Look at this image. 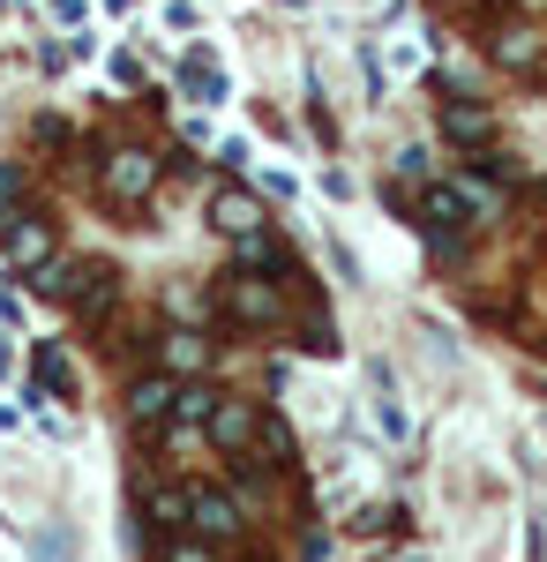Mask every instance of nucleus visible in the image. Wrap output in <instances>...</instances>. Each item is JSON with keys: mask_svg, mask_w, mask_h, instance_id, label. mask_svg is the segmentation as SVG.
Returning a JSON list of instances; mask_svg holds the SVG:
<instances>
[{"mask_svg": "<svg viewBox=\"0 0 547 562\" xmlns=\"http://www.w3.org/2000/svg\"><path fill=\"white\" fill-rule=\"evenodd\" d=\"M31 293L53 301V307H68L83 330H105L113 307L127 301V278L105 256H53L45 270H31Z\"/></svg>", "mask_w": 547, "mask_h": 562, "instance_id": "nucleus-1", "label": "nucleus"}, {"mask_svg": "<svg viewBox=\"0 0 547 562\" xmlns=\"http://www.w3.org/2000/svg\"><path fill=\"white\" fill-rule=\"evenodd\" d=\"M158 180H166V158L150 143H105L98 150V203L105 211H150Z\"/></svg>", "mask_w": 547, "mask_h": 562, "instance_id": "nucleus-2", "label": "nucleus"}, {"mask_svg": "<svg viewBox=\"0 0 547 562\" xmlns=\"http://www.w3.org/2000/svg\"><path fill=\"white\" fill-rule=\"evenodd\" d=\"M217 307H225V323H241V330H278V323H293L286 278H263V270H225V278H217Z\"/></svg>", "mask_w": 547, "mask_h": 562, "instance_id": "nucleus-3", "label": "nucleus"}, {"mask_svg": "<svg viewBox=\"0 0 547 562\" xmlns=\"http://www.w3.org/2000/svg\"><path fill=\"white\" fill-rule=\"evenodd\" d=\"M60 256V225L31 203V211H15V217H0V262L15 270V278H31V270H45V262Z\"/></svg>", "mask_w": 547, "mask_h": 562, "instance_id": "nucleus-4", "label": "nucleus"}, {"mask_svg": "<svg viewBox=\"0 0 547 562\" xmlns=\"http://www.w3.org/2000/svg\"><path fill=\"white\" fill-rule=\"evenodd\" d=\"M188 532H203V540H241V532H248L241 495H233L225 480H188Z\"/></svg>", "mask_w": 547, "mask_h": 562, "instance_id": "nucleus-5", "label": "nucleus"}, {"mask_svg": "<svg viewBox=\"0 0 547 562\" xmlns=\"http://www.w3.org/2000/svg\"><path fill=\"white\" fill-rule=\"evenodd\" d=\"M435 128H443V143H450V150H465V158H472V150H488V143H495V113H488L480 98L443 90V98H435Z\"/></svg>", "mask_w": 547, "mask_h": 562, "instance_id": "nucleus-6", "label": "nucleus"}, {"mask_svg": "<svg viewBox=\"0 0 547 562\" xmlns=\"http://www.w3.org/2000/svg\"><path fill=\"white\" fill-rule=\"evenodd\" d=\"M255 420H263V405L255 397H233V390H217L211 397V420H203V435H211L217 458H241L255 442Z\"/></svg>", "mask_w": 547, "mask_h": 562, "instance_id": "nucleus-7", "label": "nucleus"}, {"mask_svg": "<svg viewBox=\"0 0 547 562\" xmlns=\"http://www.w3.org/2000/svg\"><path fill=\"white\" fill-rule=\"evenodd\" d=\"M172 397H180V375H166V368H150V375H135V383L121 390V420L135 435H150L158 420L172 413Z\"/></svg>", "mask_w": 547, "mask_h": 562, "instance_id": "nucleus-8", "label": "nucleus"}, {"mask_svg": "<svg viewBox=\"0 0 547 562\" xmlns=\"http://www.w3.org/2000/svg\"><path fill=\"white\" fill-rule=\"evenodd\" d=\"M488 53H495V68H510V76H540L547 68V31H533V23H503V31L488 38Z\"/></svg>", "mask_w": 547, "mask_h": 562, "instance_id": "nucleus-9", "label": "nucleus"}, {"mask_svg": "<svg viewBox=\"0 0 547 562\" xmlns=\"http://www.w3.org/2000/svg\"><path fill=\"white\" fill-rule=\"evenodd\" d=\"M135 518L150 525V532H188V480L172 487V480H143L135 487Z\"/></svg>", "mask_w": 547, "mask_h": 562, "instance_id": "nucleus-10", "label": "nucleus"}, {"mask_svg": "<svg viewBox=\"0 0 547 562\" xmlns=\"http://www.w3.org/2000/svg\"><path fill=\"white\" fill-rule=\"evenodd\" d=\"M217 360V338H203V330H158V368L166 375H211Z\"/></svg>", "mask_w": 547, "mask_h": 562, "instance_id": "nucleus-11", "label": "nucleus"}, {"mask_svg": "<svg viewBox=\"0 0 547 562\" xmlns=\"http://www.w3.org/2000/svg\"><path fill=\"white\" fill-rule=\"evenodd\" d=\"M211 225L225 233V240H241V233H255V225H270V211H263L255 188H217L211 195Z\"/></svg>", "mask_w": 547, "mask_h": 562, "instance_id": "nucleus-12", "label": "nucleus"}, {"mask_svg": "<svg viewBox=\"0 0 547 562\" xmlns=\"http://www.w3.org/2000/svg\"><path fill=\"white\" fill-rule=\"evenodd\" d=\"M241 458H263V465H278V473H293V465H300V442H293V428H286L278 413H263V420H255V442L241 450Z\"/></svg>", "mask_w": 547, "mask_h": 562, "instance_id": "nucleus-13", "label": "nucleus"}, {"mask_svg": "<svg viewBox=\"0 0 547 562\" xmlns=\"http://www.w3.org/2000/svg\"><path fill=\"white\" fill-rule=\"evenodd\" d=\"M233 270H263V278H278V270H286V240H278L270 225L241 233V240H233Z\"/></svg>", "mask_w": 547, "mask_h": 562, "instance_id": "nucleus-14", "label": "nucleus"}, {"mask_svg": "<svg viewBox=\"0 0 547 562\" xmlns=\"http://www.w3.org/2000/svg\"><path fill=\"white\" fill-rule=\"evenodd\" d=\"M31 368H38V375H31V390H23V397H31V405H45V397H53V390H60V397H68V375H76V368H68V352L53 346V338H38V352H31Z\"/></svg>", "mask_w": 547, "mask_h": 562, "instance_id": "nucleus-15", "label": "nucleus"}, {"mask_svg": "<svg viewBox=\"0 0 547 562\" xmlns=\"http://www.w3.org/2000/svg\"><path fill=\"white\" fill-rule=\"evenodd\" d=\"M180 90L196 98V105H225V76H217V60L196 45V53H180Z\"/></svg>", "mask_w": 547, "mask_h": 562, "instance_id": "nucleus-16", "label": "nucleus"}, {"mask_svg": "<svg viewBox=\"0 0 547 562\" xmlns=\"http://www.w3.org/2000/svg\"><path fill=\"white\" fill-rule=\"evenodd\" d=\"M38 203V188H31V166H15V158H0V217L31 211Z\"/></svg>", "mask_w": 547, "mask_h": 562, "instance_id": "nucleus-17", "label": "nucleus"}, {"mask_svg": "<svg viewBox=\"0 0 547 562\" xmlns=\"http://www.w3.org/2000/svg\"><path fill=\"white\" fill-rule=\"evenodd\" d=\"M158 562H225V540H203V532H172Z\"/></svg>", "mask_w": 547, "mask_h": 562, "instance_id": "nucleus-18", "label": "nucleus"}, {"mask_svg": "<svg viewBox=\"0 0 547 562\" xmlns=\"http://www.w3.org/2000/svg\"><path fill=\"white\" fill-rule=\"evenodd\" d=\"M398 180H421V188L435 180V158H427L421 143H405V150H398Z\"/></svg>", "mask_w": 547, "mask_h": 562, "instance_id": "nucleus-19", "label": "nucleus"}, {"mask_svg": "<svg viewBox=\"0 0 547 562\" xmlns=\"http://www.w3.org/2000/svg\"><path fill=\"white\" fill-rule=\"evenodd\" d=\"M113 83H127V90H143V60H135V53H113Z\"/></svg>", "mask_w": 547, "mask_h": 562, "instance_id": "nucleus-20", "label": "nucleus"}, {"mask_svg": "<svg viewBox=\"0 0 547 562\" xmlns=\"http://www.w3.org/2000/svg\"><path fill=\"white\" fill-rule=\"evenodd\" d=\"M166 23H172V31H196V23H203V8H196V0H172Z\"/></svg>", "mask_w": 547, "mask_h": 562, "instance_id": "nucleus-21", "label": "nucleus"}, {"mask_svg": "<svg viewBox=\"0 0 547 562\" xmlns=\"http://www.w3.org/2000/svg\"><path fill=\"white\" fill-rule=\"evenodd\" d=\"M53 15L60 23H83V0H53Z\"/></svg>", "mask_w": 547, "mask_h": 562, "instance_id": "nucleus-22", "label": "nucleus"}, {"mask_svg": "<svg viewBox=\"0 0 547 562\" xmlns=\"http://www.w3.org/2000/svg\"><path fill=\"white\" fill-rule=\"evenodd\" d=\"M105 8H113V15H127V8H135V0H105Z\"/></svg>", "mask_w": 547, "mask_h": 562, "instance_id": "nucleus-23", "label": "nucleus"}, {"mask_svg": "<svg viewBox=\"0 0 547 562\" xmlns=\"http://www.w3.org/2000/svg\"><path fill=\"white\" fill-rule=\"evenodd\" d=\"M286 8H293V0H286Z\"/></svg>", "mask_w": 547, "mask_h": 562, "instance_id": "nucleus-24", "label": "nucleus"}]
</instances>
